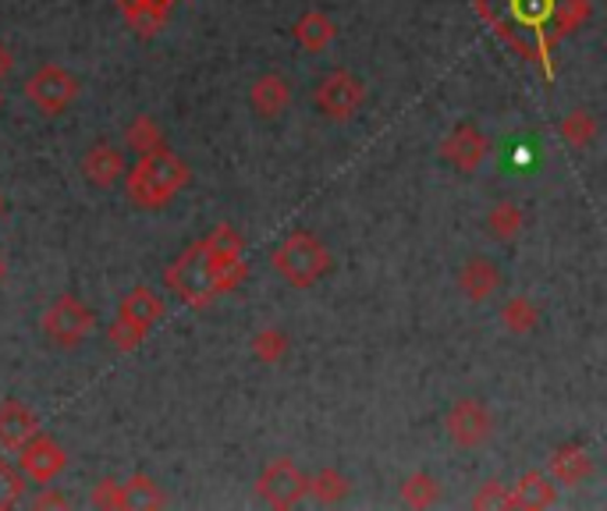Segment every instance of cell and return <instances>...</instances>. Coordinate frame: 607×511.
Here are the masks:
<instances>
[{
	"mask_svg": "<svg viewBox=\"0 0 607 511\" xmlns=\"http://www.w3.org/2000/svg\"><path fill=\"white\" fill-rule=\"evenodd\" d=\"M188 185V164L171 153L168 146H160V150H150L135 160V167L125 171V188H128V199L139 210H160L168 207L174 196L182 192Z\"/></svg>",
	"mask_w": 607,
	"mask_h": 511,
	"instance_id": "cell-1",
	"label": "cell"
},
{
	"mask_svg": "<svg viewBox=\"0 0 607 511\" xmlns=\"http://www.w3.org/2000/svg\"><path fill=\"white\" fill-rule=\"evenodd\" d=\"M164 285L171 288L174 299H182L188 309H207L213 299H221V295L232 291V281H227L221 266L213 263L207 241L188 246L178 260L168 266Z\"/></svg>",
	"mask_w": 607,
	"mask_h": 511,
	"instance_id": "cell-2",
	"label": "cell"
},
{
	"mask_svg": "<svg viewBox=\"0 0 607 511\" xmlns=\"http://www.w3.org/2000/svg\"><path fill=\"white\" fill-rule=\"evenodd\" d=\"M277 277L292 288H313L331 271V249L313 232H292L270 256Z\"/></svg>",
	"mask_w": 607,
	"mask_h": 511,
	"instance_id": "cell-3",
	"label": "cell"
},
{
	"mask_svg": "<svg viewBox=\"0 0 607 511\" xmlns=\"http://www.w3.org/2000/svg\"><path fill=\"white\" fill-rule=\"evenodd\" d=\"M92 327H97L92 306L72 291L58 295L44 313V334H47V341L58 348H78L92 334Z\"/></svg>",
	"mask_w": 607,
	"mask_h": 511,
	"instance_id": "cell-4",
	"label": "cell"
},
{
	"mask_svg": "<svg viewBox=\"0 0 607 511\" xmlns=\"http://www.w3.org/2000/svg\"><path fill=\"white\" fill-rule=\"evenodd\" d=\"M25 100H29L39 114L58 117L78 100V78L61 68V64H39V68L25 78Z\"/></svg>",
	"mask_w": 607,
	"mask_h": 511,
	"instance_id": "cell-5",
	"label": "cell"
},
{
	"mask_svg": "<svg viewBox=\"0 0 607 511\" xmlns=\"http://www.w3.org/2000/svg\"><path fill=\"white\" fill-rule=\"evenodd\" d=\"M444 434L462 451L483 448L494 434V412L483 398H458L444 412Z\"/></svg>",
	"mask_w": 607,
	"mask_h": 511,
	"instance_id": "cell-6",
	"label": "cell"
},
{
	"mask_svg": "<svg viewBox=\"0 0 607 511\" xmlns=\"http://www.w3.org/2000/svg\"><path fill=\"white\" fill-rule=\"evenodd\" d=\"M313 103L323 117L331 121H348L362 111V103H367V86H362V78L337 68L331 75H323L317 89H313Z\"/></svg>",
	"mask_w": 607,
	"mask_h": 511,
	"instance_id": "cell-7",
	"label": "cell"
},
{
	"mask_svg": "<svg viewBox=\"0 0 607 511\" xmlns=\"http://www.w3.org/2000/svg\"><path fill=\"white\" fill-rule=\"evenodd\" d=\"M487 153H491V139L483 136L476 121H458V125L437 146V157L448 167H455L458 174L480 171V164L487 160Z\"/></svg>",
	"mask_w": 607,
	"mask_h": 511,
	"instance_id": "cell-8",
	"label": "cell"
},
{
	"mask_svg": "<svg viewBox=\"0 0 607 511\" xmlns=\"http://www.w3.org/2000/svg\"><path fill=\"white\" fill-rule=\"evenodd\" d=\"M64 465H67V451L50 434H44V429L18 448V473L29 483H36V487H47V483L58 479L64 473Z\"/></svg>",
	"mask_w": 607,
	"mask_h": 511,
	"instance_id": "cell-9",
	"label": "cell"
},
{
	"mask_svg": "<svg viewBox=\"0 0 607 511\" xmlns=\"http://www.w3.org/2000/svg\"><path fill=\"white\" fill-rule=\"evenodd\" d=\"M256 494L270 508L288 511L306 497V473L292 459H274L260 473V479H256Z\"/></svg>",
	"mask_w": 607,
	"mask_h": 511,
	"instance_id": "cell-10",
	"label": "cell"
},
{
	"mask_svg": "<svg viewBox=\"0 0 607 511\" xmlns=\"http://www.w3.org/2000/svg\"><path fill=\"white\" fill-rule=\"evenodd\" d=\"M202 241H207L213 263H218L224 271V277L232 281V288H238L241 281H246V274H249V266H246V238H241L232 224H218Z\"/></svg>",
	"mask_w": 607,
	"mask_h": 511,
	"instance_id": "cell-11",
	"label": "cell"
},
{
	"mask_svg": "<svg viewBox=\"0 0 607 511\" xmlns=\"http://www.w3.org/2000/svg\"><path fill=\"white\" fill-rule=\"evenodd\" d=\"M558 504V487L555 479L540 469H530L525 476H519L516 487L505 490V508L508 511H544Z\"/></svg>",
	"mask_w": 607,
	"mask_h": 511,
	"instance_id": "cell-12",
	"label": "cell"
},
{
	"mask_svg": "<svg viewBox=\"0 0 607 511\" xmlns=\"http://www.w3.org/2000/svg\"><path fill=\"white\" fill-rule=\"evenodd\" d=\"M501 266H497L491 256H472V260H466V266L458 271V288H462V295L469 302H487L494 299L497 291H501Z\"/></svg>",
	"mask_w": 607,
	"mask_h": 511,
	"instance_id": "cell-13",
	"label": "cell"
},
{
	"mask_svg": "<svg viewBox=\"0 0 607 511\" xmlns=\"http://www.w3.org/2000/svg\"><path fill=\"white\" fill-rule=\"evenodd\" d=\"M288 103H292V83L281 72H267L260 75L252 83L249 89V107H252V114L256 117H263V121H274L288 111Z\"/></svg>",
	"mask_w": 607,
	"mask_h": 511,
	"instance_id": "cell-14",
	"label": "cell"
},
{
	"mask_svg": "<svg viewBox=\"0 0 607 511\" xmlns=\"http://www.w3.org/2000/svg\"><path fill=\"white\" fill-rule=\"evenodd\" d=\"M125 157H121L117 146L111 142H92L86 157H83V178L92 188H114L121 178H125Z\"/></svg>",
	"mask_w": 607,
	"mask_h": 511,
	"instance_id": "cell-15",
	"label": "cell"
},
{
	"mask_svg": "<svg viewBox=\"0 0 607 511\" xmlns=\"http://www.w3.org/2000/svg\"><path fill=\"white\" fill-rule=\"evenodd\" d=\"M39 434V420L36 412L18 398H4L0 401V448L4 451H18L25 440Z\"/></svg>",
	"mask_w": 607,
	"mask_h": 511,
	"instance_id": "cell-16",
	"label": "cell"
},
{
	"mask_svg": "<svg viewBox=\"0 0 607 511\" xmlns=\"http://www.w3.org/2000/svg\"><path fill=\"white\" fill-rule=\"evenodd\" d=\"M550 476H555L558 483H565V487H579V483H586L593 476V459L590 451L583 448V444H558L555 451H550Z\"/></svg>",
	"mask_w": 607,
	"mask_h": 511,
	"instance_id": "cell-17",
	"label": "cell"
},
{
	"mask_svg": "<svg viewBox=\"0 0 607 511\" xmlns=\"http://www.w3.org/2000/svg\"><path fill=\"white\" fill-rule=\"evenodd\" d=\"M117 313L121 316H128L132 324H139L143 331H153L160 320L168 316V302L160 299V295L153 291V288H132L125 299H121V306H117Z\"/></svg>",
	"mask_w": 607,
	"mask_h": 511,
	"instance_id": "cell-18",
	"label": "cell"
},
{
	"mask_svg": "<svg viewBox=\"0 0 607 511\" xmlns=\"http://www.w3.org/2000/svg\"><path fill=\"white\" fill-rule=\"evenodd\" d=\"M295 43H299L306 53H323L337 36V25L331 15H323V11H306V15L295 22Z\"/></svg>",
	"mask_w": 607,
	"mask_h": 511,
	"instance_id": "cell-19",
	"label": "cell"
},
{
	"mask_svg": "<svg viewBox=\"0 0 607 511\" xmlns=\"http://www.w3.org/2000/svg\"><path fill=\"white\" fill-rule=\"evenodd\" d=\"M352 494V479L342 469H317L313 476H306V497H313L317 504H342Z\"/></svg>",
	"mask_w": 607,
	"mask_h": 511,
	"instance_id": "cell-20",
	"label": "cell"
},
{
	"mask_svg": "<svg viewBox=\"0 0 607 511\" xmlns=\"http://www.w3.org/2000/svg\"><path fill=\"white\" fill-rule=\"evenodd\" d=\"M121 15L132 25L139 36H153L160 33V25L168 22V4L164 0H117Z\"/></svg>",
	"mask_w": 607,
	"mask_h": 511,
	"instance_id": "cell-21",
	"label": "cell"
},
{
	"mask_svg": "<svg viewBox=\"0 0 607 511\" xmlns=\"http://www.w3.org/2000/svg\"><path fill=\"white\" fill-rule=\"evenodd\" d=\"M121 487H125V508L135 511H157V508H168V494L160 490V483L146 473H132L128 479H121Z\"/></svg>",
	"mask_w": 607,
	"mask_h": 511,
	"instance_id": "cell-22",
	"label": "cell"
},
{
	"mask_svg": "<svg viewBox=\"0 0 607 511\" xmlns=\"http://www.w3.org/2000/svg\"><path fill=\"white\" fill-rule=\"evenodd\" d=\"M497 320H501V327L508 334H533L540 327V306L533 299H525V295H511V299L501 306V313H497Z\"/></svg>",
	"mask_w": 607,
	"mask_h": 511,
	"instance_id": "cell-23",
	"label": "cell"
},
{
	"mask_svg": "<svg viewBox=\"0 0 607 511\" xmlns=\"http://www.w3.org/2000/svg\"><path fill=\"white\" fill-rule=\"evenodd\" d=\"M441 501V479L434 473H412L401 483V504L405 508H434Z\"/></svg>",
	"mask_w": 607,
	"mask_h": 511,
	"instance_id": "cell-24",
	"label": "cell"
},
{
	"mask_svg": "<svg viewBox=\"0 0 607 511\" xmlns=\"http://www.w3.org/2000/svg\"><path fill=\"white\" fill-rule=\"evenodd\" d=\"M522 210L519 203H511V199H501V203H494L491 213H487V232L497 238V241H511L522 235Z\"/></svg>",
	"mask_w": 607,
	"mask_h": 511,
	"instance_id": "cell-25",
	"label": "cell"
},
{
	"mask_svg": "<svg viewBox=\"0 0 607 511\" xmlns=\"http://www.w3.org/2000/svg\"><path fill=\"white\" fill-rule=\"evenodd\" d=\"M125 146L132 153H150V150H160V146H164V128L157 125L153 117H146V114H139V117H132L128 121V128H125Z\"/></svg>",
	"mask_w": 607,
	"mask_h": 511,
	"instance_id": "cell-26",
	"label": "cell"
},
{
	"mask_svg": "<svg viewBox=\"0 0 607 511\" xmlns=\"http://www.w3.org/2000/svg\"><path fill=\"white\" fill-rule=\"evenodd\" d=\"M561 139L572 146V150H590L597 142V117L590 111H572L561 117Z\"/></svg>",
	"mask_w": 607,
	"mask_h": 511,
	"instance_id": "cell-27",
	"label": "cell"
},
{
	"mask_svg": "<svg viewBox=\"0 0 607 511\" xmlns=\"http://www.w3.org/2000/svg\"><path fill=\"white\" fill-rule=\"evenodd\" d=\"M292 348V338L281 327H267L252 338V356L263 362V366H277L281 359L288 356Z\"/></svg>",
	"mask_w": 607,
	"mask_h": 511,
	"instance_id": "cell-28",
	"label": "cell"
},
{
	"mask_svg": "<svg viewBox=\"0 0 607 511\" xmlns=\"http://www.w3.org/2000/svg\"><path fill=\"white\" fill-rule=\"evenodd\" d=\"M146 334L150 331H143L139 324H132L128 316H114V324L107 327V338H111V345L117 348V352H135V348H139L143 341H146Z\"/></svg>",
	"mask_w": 607,
	"mask_h": 511,
	"instance_id": "cell-29",
	"label": "cell"
},
{
	"mask_svg": "<svg viewBox=\"0 0 607 511\" xmlns=\"http://www.w3.org/2000/svg\"><path fill=\"white\" fill-rule=\"evenodd\" d=\"M590 11H593L590 0H561V4L555 0V15H550V18L558 22V36L575 33L579 25H583V22L590 18Z\"/></svg>",
	"mask_w": 607,
	"mask_h": 511,
	"instance_id": "cell-30",
	"label": "cell"
},
{
	"mask_svg": "<svg viewBox=\"0 0 607 511\" xmlns=\"http://www.w3.org/2000/svg\"><path fill=\"white\" fill-rule=\"evenodd\" d=\"M22 497H25V476L0 459V511L15 508Z\"/></svg>",
	"mask_w": 607,
	"mask_h": 511,
	"instance_id": "cell-31",
	"label": "cell"
},
{
	"mask_svg": "<svg viewBox=\"0 0 607 511\" xmlns=\"http://www.w3.org/2000/svg\"><path fill=\"white\" fill-rule=\"evenodd\" d=\"M89 501H92V508L121 511V508H125V487H121V479H100L97 487H92Z\"/></svg>",
	"mask_w": 607,
	"mask_h": 511,
	"instance_id": "cell-32",
	"label": "cell"
},
{
	"mask_svg": "<svg viewBox=\"0 0 607 511\" xmlns=\"http://www.w3.org/2000/svg\"><path fill=\"white\" fill-rule=\"evenodd\" d=\"M511 11H516V18H522V22L544 25L550 15H555V0H511Z\"/></svg>",
	"mask_w": 607,
	"mask_h": 511,
	"instance_id": "cell-33",
	"label": "cell"
},
{
	"mask_svg": "<svg viewBox=\"0 0 607 511\" xmlns=\"http://www.w3.org/2000/svg\"><path fill=\"white\" fill-rule=\"evenodd\" d=\"M505 483H497V479H487L483 487L472 494V508L483 511V508H505Z\"/></svg>",
	"mask_w": 607,
	"mask_h": 511,
	"instance_id": "cell-34",
	"label": "cell"
},
{
	"mask_svg": "<svg viewBox=\"0 0 607 511\" xmlns=\"http://www.w3.org/2000/svg\"><path fill=\"white\" fill-rule=\"evenodd\" d=\"M67 504H72V501H67V497L58 494V490H44V494H39L36 501H33V508H39V511H44V508H67Z\"/></svg>",
	"mask_w": 607,
	"mask_h": 511,
	"instance_id": "cell-35",
	"label": "cell"
},
{
	"mask_svg": "<svg viewBox=\"0 0 607 511\" xmlns=\"http://www.w3.org/2000/svg\"><path fill=\"white\" fill-rule=\"evenodd\" d=\"M11 72H15V50L0 39V78H8Z\"/></svg>",
	"mask_w": 607,
	"mask_h": 511,
	"instance_id": "cell-36",
	"label": "cell"
},
{
	"mask_svg": "<svg viewBox=\"0 0 607 511\" xmlns=\"http://www.w3.org/2000/svg\"><path fill=\"white\" fill-rule=\"evenodd\" d=\"M4 274H8V263H4V256H0V281H4Z\"/></svg>",
	"mask_w": 607,
	"mask_h": 511,
	"instance_id": "cell-37",
	"label": "cell"
},
{
	"mask_svg": "<svg viewBox=\"0 0 607 511\" xmlns=\"http://www.w3.org/2000/svg\"><path fill=\"white\" fill-rule=\"evenodd\" d=\"M4 210H8V199H4V192H0V217H4Z\"/></svg>",
	"mask_w": 607,
	"mask_h": 511,
	"instance_id": "cell-38",
	"label": "cell"
},
{
	"mask_svg": "<svg viewBox=\"0 0 607 511\" xmlns=\"http://www.w3.org/2000/svg\"><path fill=\"white\" fill-rule=\"evenodd\" d=\"M0 107H4V92H0Z\"/></svg>",
	"mask_w": 607,
	"mask_h": 511,
	"instance_id": "cell-39",
	"label": "cell"
},
{
	"mask_svg": "<svg viewBox=\"0 0 607 511\" xmlns=\"http://www.w3.org/2000/svg\"><path fill=\"white\" fill-rule=\"evenodd\" d=\"M164 4H168V8H171V4H174V0H164Z\"/></svg>",
	"mask_w": 607,
	"mask_h": 511,
	"instance_id": "cell-40",
	"label": "cell"
}]
</instances>
